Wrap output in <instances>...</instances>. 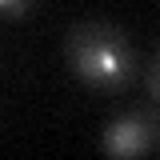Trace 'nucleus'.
<instances>
[{
    "mask_svg": "<svg viewBox=\"0 0 160 160\" xmlns=\"http://www.w3.org/2000/svg\"><path fill=\"white\" fill-rule=\"evenodd\" d=\"M144 84H148V96L160 104V48H156V56L148 60V68H144Z\"/></svg>",
    "mask_w": 160,
    "mask_h": 160,
    "instance_id": "3",
    "label": "nucleus"
},
{
    "mask_svg": "<svg viewBox=\"0 0 160 160\" xmlns=\"http://www.w3.org/2000/svg\"><path fill=\"white\" fill-rule=\"evenodd\" d=\"M32 4H36V0H0V20H20V16H28Z\"/></svg>",
    "mask_w": 160,
    "mask_h": 160,
    "instance_id": "4",
    "label": "nucleus"
},
{
    "mask_svg": "<svg viewBox=\"0 0 160 160\" xmlns=\"http://www.w3.org/2000/svg\"><path fill=\"white\" fill-rule=\"evenodd\" d=\"M100 148L120 160L156 152L160 148V112L156 108H128V112L112 116L100 132Z\"/></svg>",
    "mask_w": 160,
    "mask_h": 160,
    "instance_id": "2",
    "label": "nucleus"
},
{
    "mask_svg": "<svg viewBox=\"0 0 160 160\" xmlns=\"http://www.w3.org/2000/svg\"><path fill=\"white\" fill-rule=\"evenodd\" d=\"M64 60L92 92H124L140 76L136 44L112 20H76L64 36Z\"/></svg>",
    "mask_w": 160,
    "mask_h": 160,
    "instance_id": "1",
    "label": "nucleus"
}]
</instances>
